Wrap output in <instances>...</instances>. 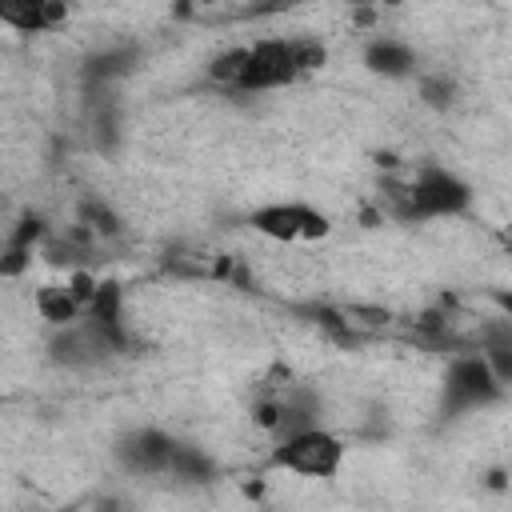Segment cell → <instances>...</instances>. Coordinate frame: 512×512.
Here are the masks:
<instances>
[{
  "instance_id": "obj_1",
  "label": "cell",
  "mask_w": 512,
  "mask_h": 512,
  "mask_svg": "<svg viewBox=\"0 0 512 512\" xmlns=\"http://www.w3.org/2000/svg\"><path fill=\"white\" fill-rule=\"evenodd\" d=\"M348 444L332 432V428H304L296 436L272 440L268 448V468L276 472H292L300 480H336L344 468Z\"/></svg>"
},
{
  "instance_id": "obj_2",
  "label": "cell",
  "mask_w": 512,
  "mask_h": 512,
  "mask_svg": "<svg viewBox=\"0 0 512 512\" xmlns=\"http://www.w3.org/2000/svg\"><path fill=\"white\" fill-rule=\"evenodd\" d=\"M500 392H504V384L492 376L488 360L476 348H464L448 360V372L440 380V412L444 416H464V412L496 404Z\"/></svg>"
},
{
  "instance_id": "obj_3",
  "label": "cell",
  "mask_w": 512,
  "mask_h": 512,
  "mask_svg": "<svg viewBox=\"0 0 512 512\" xmlns=\"http://www.w3.org/2000/svg\"><path fill=\"white\" fill-rule=\"evenodd\" d=\"M472 204V188L468 180H460L456 172L440 168V164H424L416 168V176L408 180V208L412 220H444V216H460Z\"/></svg>"
},
{
  "instance_id": "obj_4",
  "label": "cell",
  "mask_w": 512,
  "mask_h": 512,
  "mask_svg": "<svg viewBox=\"0 0 512 512\" xmlns=\"http://www.w3.org/2000/svg\"><path fill=\"white\" fill-rule=\"evenodd\" d=\"M252 232L272 240V244H312L328 236V216L304 200H276V204H260L248 216Z\"/></svg>"
},
{
  "instance_id": "obj_5",
  "label": "cell",
  "mask_w": 512,
  "mask_h": 512,
  "mask_svg": "<svg viewBox=\"0 0 512 512\" xmlns=\"http://www.w3.org/2000/svg\"><path fill=\"white\" fill-rule=\"evenodd\" d=\"M300 80V68L292 60V44L284 36H264L248 44V68L240 92H268V88H288Z\"/></svg>"
},
{
  "instance_id": "obj_6",
  "label": "cell",
  "mask_w": 512,
  "mask_h": 512,
  "mask_svg": "<svg viewBox=\"0 0 512 512\" xmlns=\"http://www.w3.org/2000/svg\"><path fill=\"white\" fill-rule=\"evenodd\" d=\"M176 436L172 432H164V428H132L124 440H120V448H116V456H120V464L132 472V476H168V464H172V456H176Z\"/></svg>"
},
{
  "instance_id": "obj_7",
  "label": "cell",
  "mask_w": 512,
  "mask_h": 512,
  "mask_svg": "<svg viewBox=\"0 0 512 512\" xmlns=\"http://www.w3.org/2000/svg\"><path fill=\"white\" fill-rule=\"evenodd\" d=\"M364 68L384 80H404L416 72V52L396 36H376L364 44Z\"/></svg>"
},
{
  "instance_id": "obj_8",
  "label": "cell",
  "mask_w": 512,
  "mask_h": 512,
  "mask_svg": "<svg viewBox=\"0 0 512 512\" xmlns=\"http://www.w3.org/2000/svg\"><path fill=\"white\" fill-rule=\"evenodd\" d=\"M0 20L12 24L16 32H48L60 20H68V8L44 4V0H8V4H0Z\"/></svg>"
},
{
  "instance_id": "obj_9",
  "label": "cell",
  "mask_w": 512,
  "mask_h": 512,
  "mask_svg": "<svg viewBox=\"0 0 512 512\" xmlns=\"http://www.w3.org/2000/svg\"><path fill=\"white\" fill-rule=\"evenodd\" d=\"M32 304H36L40 320H48L52 328H68V324H76L84 316V308H80V300L72 296L68 284H44V288H36Z\"/></svg>"
},
{
  "instance_id": "obj_10",
  "label": "cell",
  "mask_w": 512,
  "mask_h": 512,
  "mask_svg": "<svg viewBox=\"0 0 512 512\" xmlns=\"http://www.w3.org/2000/svg\"><path fill=\"white\" fill-rule=\"evenodd\" d=\"M168 480H176V484H208V480H216V460L204 448L180 440L176 456L168 464Z\"/></svg>"
},
{
  "instance_id": "obj_11",
  "label": "cell",
  "mask_w": 512,
  "mask_h": 512,
  "mask_svg": "<svg viewBox=\"0 0 512 512\" xmlns=\"http://www.w3.org/2000/svg\"><path fill=\"white\" fill-rule=\"evenodd\" d=\"M244 68H248V48H224L212 56L208 64V80L216 88H228V92H240L244 84Z\"/></svg>"
},
{
  "instance_id": "obj_12",
  "label": "cell",
  "mask_w": 512,
  "mask_h": 512,
  "mask_svg": "<svg viewBox=\"0 0 512 512\" xmlns=\"http://www.w3.org/2000/svg\"><path fill=\"white\" fill-rule=\"evenodd\" d=\"M288 44H292V60H296L300 76L320 72V68L328 64V48H324L320 36H288Z\"/></svg>"
},
{
  "instance_id": "obj_13",
  "label": "cell",
  "mask_w": 512,
  "mask_h": 512,
  "mask_svg": "<svg viewBox=\"0 0 512 512\" xmlns=\"http://www.w3.org/2000/svg\"><path fill=\"white\" fill-rule=\"evenodd\" d=\"M80 224H84L92 236H116V232H120V216H116L104 200H96V196L80 204Z\"/></svg>"
},
{
  "instance_id": "obj_14",
  "label": "cell",
  "mask_w": 512,
  "mask_h": 512,
  "mask_svg": "<svg viewBox=\"0 0 512 512\" xmlns=\"http://www.w3.org/2000/svg\"><path fill=\"white\" fill-rule=\"evenodd\" d=\"M420 100H424L428 108H452V100H456V80H452L448 72H428V76H420Z\"/></svg>"
},
{
  "instance_id": "obj_15",
  "label": "cell",
  "mask_w": 512,
  "mask_h": 512,
  "mask_svg": "<svg viewBox=\"0 0 512 512\" xmlns=\"http://www.w3.org/2000/svg\"><path fill=\"white\" fill-rule=\"evenodd\" d=\"M492 304H496V312H500L504 320H512V288H496V292H492Z\"/></svg>"
}]
</instances>
